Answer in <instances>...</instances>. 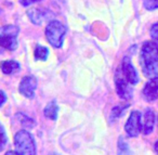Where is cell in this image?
Returning a JSON list of instances; mask_svg holds the SVG:
<instances>
[{
	"mask_svg": "<svg viewBox=\"0 0 158 155\" xmlns=\"http://www.w3.org/2000/svg\"><path fill=\"white\" fill-rule=\"evenodd\" d=\"M139 83V75L131 60L125 58L115 72V85L118 96L123 100L132 98L133 87Z\"/></svg>",
	"mask_w": 158,
	"mask_h": 155,
	"instance_id": "obj_1",
	"label": "cell"
},
{
	"mask_svg": "<svg viewBox=\"0 0 158 155\" xmlns=\"http://www.w3.org/2000/svg\"><path fill=\"white\" fill-rule=\"evenodd\" d=\"M140 63L145 77H158V46L156 42L146 41L141 48Z\"/></svg>",
	"mask_w": 158,
	"mask_h": 155,
	"instance_id": "obj_2",
	"label": "cell"
},
{
	"mask_svg": "<svg viewBox=\"0 0 158 155\" xmlns=\"http://www.w3.org/2000/svg\"><path fill=\"white\" fill-rule=\"evenodd\" d=\"M14 145L19 155H36V143L27 130H20L14 136Z\"/></svg>",
	"mask_w": 158,
	"mask_h": 155,
	"instance_id": "obj_3",
	"label": "cell"
},
{
	"mask_svg": "<svg viewBox=\"0 0 158 155\" xmlns=\"http://www.w3.org/2000/svg\"><path fill=\"white\" fill-rule=\"evenodd\" d=\"M66 28L59 21H51L46 27V37L49 44L54 48H61L64 41Z\"/></svg>",
	"mask_w": 158,
	"mask_h": 155,
	"instance_id": "obj_4",
	"label": "cell"
},
{
	"mask_svg": "<svg viewBox=\"0 0 158 155\" xmlns=\"http://www.w3.org/2000/svg\"><path fill=\"white\" fill-rule=\"evenodd\" d=\"M18 35L19 27L15 25H6L0 32V42L3 48L7 50L13 51L18 48Z\"/></svg>",
	"mask_w": 158,
	"mask_h": 155,
	"instance_id": "obj_5",
	"label": "cell"
},
{
	"mask_svg": "<svg viewBox=\"0 0 158 155\" xmlns=\"http://www.w3.org/2000/svg\"><path fill=\"white\" fill-rule=\"evenodd\" d=\"M141 118H142V115L138 111H133L130 114L129 118L125 125V130L129 137L133 138L140 135L143 127V122H141Z\"/></svg>",
	"mask_w": 158,
	"mask_h": 155,
	"instance_id": "obj_6",
	"label": "cell"
},
{
	"mask_svg": "<svg viewBox=\"0 0 158 155\" xmlns=\"http://www.w3.org/2000/svg\"><path fill=\"white\" fill-rule=\"evenodd\" d=\"M37 88V78L34 76H24L20 83V92L28 99L35 97V91Z\"/></svg>",
	"mask_w": 158,
	"mask_h": 155,
	"instance_id": "obj_7",
	"label": "cell"
},
{
	"mask_svg": "<svg viewBox=\"0 0 158 155\" xmlns=\"http://www.w3.org/2000/svg\"><path fill=\"white\" fill-rule=\"evenodd\" d=\"M27 15L34 24L41 25L42 23L51 18L52 13L46 9H41V8H31L27 11Z\"/></svg>",
	"mask_w": 158,
	"mask_h": 155,
	"instance_id": "obj_8",
	"label": "cell"
},
{
	"mask_svg": "<svg viewBox=\"0 0 158 155\" xmlns=\"http://www.w3.org/2000/svg\"><path fill=\"white\" fill-rule=\"evenodd\" d=\"M143 97L146 101L152 102L158 99V77L152 78L143 89Z\"/></svg>",
	"mask_w": 158,
	"mask_h": 155,
	"instance_id": "obj_9",
	"label": "cell"
},
{
	"mask_svg": "<svg viewBox=\"0 0 158 155\" xmlns=\"http://www.w3.org/2000/svg\"><path fill=\"white\" fill-rule=\"evenodd\" d=\"M154 125H155V114H154L153 110L148 109L146 110V112L144 114V122H143V127H142L143 133L145 136L149 135L153 131Z\"/></svg>",
	"mask_w": 158,
	"mask_h": 155,
	"instance_id": "obj_10",
	"label": "cell"
},
{
	"mask_svg": "<svg viewBox=\"0 0 158 155\" xmlns=\"http://www.w3.org/2000/svg\"><path fill=\"white\" fill-rule=\"evenodd\" d=\"M20 68H21L20 63L14 61V60H8V61H5L1 64V70H2L3 74L6 75L14 74V73L19 72Z\"/></svg>",
	"mask_w": 158,
	"mask_h": 155,
	"instance_id": "obj_11",
	"label": "cell"
},
{
	"mask_svg": "<svg viewBox=\"0 0 158 155\" xmlns=\"http://www.w3.org/2000/svg\"><path fill=\"white\" fill-rule=\"evenodd\" d=\"M57 112H59V106H57L55 101L49 102L48 105H47L44 110V115H46V117H48L49 119H51V120H56Z\"/></svg>",
	"mask_w": 158,
	"mask_h": 155,
	"instance_id": "obj_12",
	"label": "cell"
},
{
	"mask_svg": "<svg viewBox=\"0 0 158 155\" xmlns=\"http://www.w3.org/2000/svg\"><path fill=\"white\" fill-rule=\"evenodd\" d=\"M117 155H132L129 144L127 143L123 137L118 139V149H117Z\"/></svg>",
	"mask_w": 158,
	"mask_h": 155,
	"instance_id": "obj_13",
	"label": "cell"
},
{
	"mask_svg": "<svg viewBox=\"0 0 158 155\" xmlns=\"http://www.w3.org/2000/svg\"><path fill=\"white\" fill-rule=\"evenodd\" d=\"M35 60L37 61H46L48 59V55H49V50L46 48V47H42L38 45L35 49Z\"/></svg>",
	"mask_w": 158,
	"mask_h": 155,
	"instance_id": "obj_14",
	"label": "cell"
},
{
	"mask_svg": "<svg viewBox=\"0 0 158 155\" xmlns=\"http://www.w3.org/2000/svg\"><path fill=\"white\" fill-rule=\"evenodd\" d=\"M21 115V124L23 125V126L25 127L26 129H28V128H31V127H34V125H35V123H34V120L33 119H31L29 117H27V116H25L24 114H20Z\"/></svg>",
	"mask_w": 158,
	"mask_h": 155,
	"instance_id": "obj_15",
	"label": "cell"
},
{
	"mask_svg": "<svg viewBox=\"0 0 158 155\" xmlns=\"http://www.w3.org/2000/svg\"><path fill=\"white\" fill-rule=\"evenodd\" d=\"M144 7L147 10H155L158 9V0H145Z\"/></svg>",
	"mask_w": 158,
	"mask_h": 155,
	"instance_id": "obj_16",
	"label": "cell"
},
{
	"mask_svg": "<svg viewBox=\"0 0 158 155\" xmlns=\"http://www.w3.org/2000/svg\"><path fill=\"white\" fill-rule=\"evenodd\" d=\"M151 36H152V38H153L154 41L158 44V23H156V24H154L153 26H152Z\"/></svg>",
	"mask_w": 158,
	"mask_h": 155,
	"instance_id": "obj_17",
	"label": "cell"
},
{
	"mask_svg": "<svg viewBox=\"0 0 158 155\" xmlns=\"http://www.w3.org/2000/svg\"><path fill=\"white\" fill-rule=\"evenodd\" d=\"M127 106H123V107H121L120 105L119 106H116L114 110H113V117H118V116H120L121 115V113H123V111L126 109Z\"/></svg>",
	"mask_w": 158,
	"mask_h": 155,
	"instance_id": "obj_18",
	"label": "cell"
},
{
	"mask_svg": "<svg viewBox=\"0 0 158 155\" xmlns=\"http://www.w3.org/2000/svg\"><path fill=\"white\" fill-rule=\"evenodd\" d=\"M38 1H41V0H20V3L22 6H24V7H28V6L38 2Z\"/></svg>",
	"mask_w": 158,
	"mask_h": 155,
	"instance_id": "obj_19",
	"label": "cell"
},
{
	"mask_svg": "<svg viewBox=\"0 0 158 155\" xmlns=\"http://www.w3.org/2000/svg\"><path fill=\"white\" fill-rule=\"evenodd\" d=\"M1 135H2V144H1V150H3V149H5L6 143H7V137H6V131H5L3 126H1Z\"/></svg>",
	"mask_w": 158,
	"mask_h": 155,
	"instance_id": "obj_20",
	"label": "cell"
},
{
	"mask_svg": "<svg viewBox=\"0 0 158 155\" xmlns=\"http://www.w3.org/2000/svg\"><path fill=\"white\" fill-rule=\"evenodd\" d=\"M1 97H2V101H1V105L5 104V101H6V94L3 91H1Z\"/></svg>",
	"mask_w": 158,
	"mask_h": 155,
	"instance_id": "obj_21",
	"label": "cell"
},
{
	"mask_svg": "<svg viewBox=\"0 0 158 155\" xmlns=\"http://www.w3.org/2000/svg\"><path fill=\"white\" fill-rule=\"evenodd\" d=\"M6 155H19V153L14 152V151H9V152H7V154Z\"/></svg>",
	"mask_w": 158,
	"mask_h": 155,
	"instance_id": "obj_22",
	"label": "cell"
},
{
	"mask_svg": "<svg viewBox=\"0 0 158 155\" xmlns=\"http://www.w3.org/2000/svg\"><path fill=\"white\" fill-rule=\"evenodd\" d=\"M154 149H155V152L158 154V140H157V141H156L155 145H154Z\"/></svg>",
	"mask_w": 158,
	"mask_h": 155,
	"instance_id": "obj_23",
	"label": "cell"
},
{
	"mask_svg": "<svg viewBox=\"0 0 158 155\" xmlns=\"http://www.w3.org/2000/svg\"><path fill=\"white\" fill-rule=\"evenodd\" d=\"M50 155H59L57 153H52V154H50Z\"/></svg>",
	"mask_w": 158,
	"mask_h": 155,
	"instance_id": "obj_24",
	"label": "cell"
}]
</instances>
